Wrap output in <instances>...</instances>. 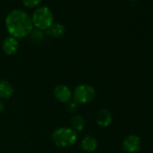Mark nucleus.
<instances>
[{"label":"nucleus","mask_w":153,"mask_h":153,"mask_svg":"<svg viewBox=\"0 0 153 153\" xmlns=\"http://www.w3.org/2000/svg\"><path fill=\"white\" fill-rule=\"evenodd\" d=\"M14 88L10 82L6 79H0V98L9 99L14 95Z\"/></svg>","instance_id":"obj_8"},{"label":"nucleus","mask_w":153,"mask_h":153,"mask_svg":"<svg viewBox=\"0 0 153 153\" xmlns=\"http://www.w3.org/2000/svg\"><path fill=\"white\" fill-rule=\"evenodd\" d=\"M53 19V14L47 7H38L32 16L33 26L42 31L48 30L52 25Z\"/></svg>","instance_id":"obj_3"},{"label":"nucleus","mask_w":153,"mask_h":153,"mask_svg":"<svg viewBox=\"0 0 153 153\" xmlns=\"http://www.w3.org/2000/svg\"><path fill=\"white\" fill-rule=\"evenodd\" d=\"M141 147V140L138 135L131 134L123 140V149L127 153H135Z\"/></svg>","instance_id":"obj_5"},{"label":"nucleus","mask_w":153,"mask_h":153,"mask_svg":"<svg viewBox=\"0 0 153 153\" xmlns=\"http://www.w3.org/2000/svg\"><path fill=\"white\" fill-rule=\"evenodd\" d=\"M53 95L59 102L63 103V104L68 103L72 99V97H73V93L71 89L66 85L56 86L53 90Z\"/></svg>","instance_id":"obj_6"},{"label":"nucleus","mask_w":153,"mask_h":153,"mask_svg":"<svg viewBox=\"0 0 153 153\" xmlns=\"http://www.w3.org/2000/svg\"><path fill=\"white\" fill-rule=\"evenodd\" d=\"M112 121H113V117H112L111 113L108 110L102 109L98 113L97 117V123L100 127H103V128L108 127L112 123Z\"/></svg>","instance_id":"obj_9"},{"label":"nucleus","mask_w":153,"mask_h":153,"mask_svg":"<svg viewBox=\"0 0 153 153\" xmlns=\"http://www.w3.org/2000/svg\"><path fill=\"white\" fill-rule=\"evenodd\" d=\"M4 110H5V105L3 104V102L0 101V114L4 112Z\"/></svg>","instance_id":"obj_16"},{"label":"nucleus","mask_w":153,"mask_h":153,"mask_svg":"<svg viewBox=\"0 0 153 153\" xmlns=\"http://www.w3.org/2000/svg\"><path fill=\"white\" fill-rule=\"evenodd\" d=\"M24 5L27 7H37L42 0H22Z\"/></svg>","instance_id":"obj_15"},{"label":"nucleus","mask_w":153,"mask_h":153,"mask_svg":"<svg viewBox=\"0 0 153 153\" xmlns=\"http://www.w3.org/2000/svg\"><path fill=\"white\" fill-rule=\"evenodd\" d=\"M2 49H3V51L7 55H9V56L14 55L19 50V42L17 39L15 37H12V36L7 37L2 43Z\"/></svg>","instance_id":"obj_7"},{"label":"nucleus","mask_w":153,"mask_h":153,"mask_svg":"<svg viewBox=\"0 0 153 153\" xmlns=\"http://www.w3.org/2000/svg\"><path fill=\"white\" fill-rule=\"evenodd\" d=\"M81 148L83 149V150H85L86 152H94L97 148V140H96V138H94L93 136L88 135L85 136L82 140H81Z\"/></svg>","instance_id":"obj_10"},{"label":"nucleus","mask_w":153,"mask_h":153,"mask_svg":"<svg viewBox=\"0 0 153 153\" xmlns=\"http://www.w3.org/2000/svg\"><path fill=\"white\" fill-rule=\"evenodd\" d=\"M67 107H68V111L70 113H75L79 108V104L76 103L75 100L71 99L68 103H67Z\"/></svg>","instance_id":"obj_14"},{"label":"nucleus","mask_w":153,"mask_h":153,"mask_svg":"<svg viewBox=\"0 0 153 153\" xmlns=\"http://www.w3.org/2000/svg\"><path fill=\"white\" fill-rule=\"evenodd\" d=\"M6 27L10 35L17 39L28 36L33 29V25L28 13L22 9H15L7 16Z\"/></svg>","instance_id":"obj_1"},{"label":"nucleus","mask_w":153,"mask_h":153,"mask_svg":"<svg viewBox=\"0 0 153 153\" xmlns=\"http://www.w3.org/2000/svg\"><path fill=\"white\" fill-rule=\"evenodd\" d=\"M85 124L86 123H85L84 118L79 114L74 115L70 119V128L73 129L76 132L82 131L85 128Z\"/></svg>","instance_id":"obj_11"},{"label":"nucleus","mask_w":153,"mask_h":153,"mask_svg":"<svg viewBox=\"0 0 153 153\" xmlns=\"http://www.w3.org/2000/svg\"><path fill=\"white\" fill-rule=\"evenodd\" d=\"M97 97L95 88L89 84H80L73 91V100L79 105H86L93 102Z\"/></svg>","instance_id":"obj_4"},{"label":"nucleus","mask_w":153,"mask_h":153,"mask_svg":"<svg viewBox=\"0 0 153 153\" xmlns=\"http://www.w3.org/2000/svg\"><path fill=\"white\" fill-rule=\"evenodd\" d=\"M50 34L55 38H60L64 35L66 28L62 24H52V25L47 30Z\"/></svg>","instance_id":"obj_12"},{"label":"nucleus","mask_w":153,"mask_h":153,"mask_svg":"<svg viewBox=\"0 0 153 153\" xmlns=\"http://www.w3.org/2000/svg\"><path fill=\"white\" fill-rule=\"evenodd\" d=\"M29 35H30L31 39L33 42H41L44 38V34H43L42 31V30H39V29H35V30L33 29V31L31 32V33Z\"/></svg>","instance_id":"obj_13"},{"label":"nucleus","mask_w":153,"mask_h":153,"mask_svg":"<svg viewBox=\"0 0 153 153\" xmlns=\"http://www.w3.org/2000/svg\"><path fill=\"white\" fill-rule=\"evenodd\" d=\"M51 140L59 148H69L78 140V132L70 127H59L53 131Z\"/></svg>","instance_id":"obj_2"}]
</instances>
